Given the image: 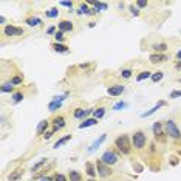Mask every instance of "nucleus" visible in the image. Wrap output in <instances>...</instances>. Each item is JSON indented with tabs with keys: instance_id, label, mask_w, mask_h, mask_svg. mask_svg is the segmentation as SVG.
Segmentation results:
<instances>
[{
	"instance_id": "1",
	"label": "nucleus",
	"mask_w": 181,
	"mask_h": 181,
	"mask_svg": "<svg viewBox=\"0 0 181 181\" xmlns=\"http://www.w3.org/2000/svg\"><path fill=\"white\" fill-rule=\"evenodd\" d=\"M115 144H116V147L122 152V153H130V144H129V138L125 136V135H121V136H118L116 138V141H115Z\"/></svg>"
},
{
	"instance_id": "2",
	"label": "nucleus",
	"mask_w": 181,
	"mask_h": 181,
	"mask_svg": "<svg viewBox=\"0 0 181 181\" xmlns=\"http://www.w3.org/2000/svg\"><path fill=\"white\" fill-rule=\"evenodd\" d=\"M132 141H133V147H136V149H143L144 146H146V135H144V132H136L133 135V138H132Z\"/></svg>"
},
{
	"instance_id": "3",
	"label": "nucleus",
	"mask_w": 181,
	"mask_h": 181,
	"mask_svg": "<svg viewBox=\"0 0 181 181\" xmlns=\"http://www.w3.org/2000/svg\"><path fill=\"white\" fill-rule=\"evenodd\" d=\"M166 133L173 139L179 138V130H178V127H176V124L173 121H167L166 122Z\"/></svg>"
},
{
	"instance_id": "4",
	"label": "nucleus",
	"mask_w": 181,
	"mask_h": 181,
	"mask_svg": "<svg viewBox=\"0 0 181 181\" xmlns=\"http://www.w3.org/2000/svg\"><path fill=\"white\" fill-rule=\"evenodd\" d=\"M101 161L104 163V164H107V166H110V164H115L116 161H118V156L113 153V152H110V150H107L104 155H102V158H101Z\"/></svg>"
},
{
	"instance_id": "5",
	"label": "nucleus",
	"mask_w": 181,
	"mask_h": 181,
	"mask_svg": "<svg viewBox=\"0 0 181 181\" xmlns=\"http://www.w3.org/2000/svg\"><path fill=\"white\" fill-rule=\"evenodd\" d=\"M96 170H98L99 176H102V178H105V176H108V175L111 173L110 167H108L107 164H104L101 160H99V161H96Z\"/></svg>"
},
{
	"instance_id": "6",
	"label": "nucleus",
	"mask_w": 181,
	"mask_h": 181,
	"mask_svg": "<svg viewBox=\"0 0 181 181\" xmlns=\"http://www.w3.org/2000/svg\"><path fill=\"white\" fill-rule=\"evenodd\" d=\"M3 33L6 34V36H22V34H24V30H22V28H17V27H5V30H3Z\"/></svg>"
},
{
	"instance_id": "7",
	"label": "nucleus",
	"mask_w": 181,
	"mask_h": 181,
	"mask_svg": "<svg viewBox=\"0 0 181 181\" xmlns=\"http://www.w3.org/2000/svg\"><path fill=\"white\" fill-rule=\"evenodd\" d=\"M105 138H107V135H105V133H102L101 136H99V139H96V141H95L92 146L88 147V153H93V152H95V150H96V149H98V147H99V146H101L104 141H105Z\"/></svg>"
},
{
	"instance_id": "8",
	"label": "nucleus",
	"mask_w": 181,
	"mask_h": 181,
	"mask_svg": "<svg viewBox=\"0 0 181 181\" xmlns=\"http://www.w3.org/2000/svg\"><path fill=\"white\" fill-rule=\"evenodd\" d=\"M59 31L62 33H68V31H73V24L68 20H62L59 24Z\"/></svg>"
},
{
	"instance_id": "9",
	"label": "nucleus",
	"mask_w": 181,
	"mask_h": 181,
	"mask_svg": "<svg viewBox=\"0 0 181 181\" xmlns=\"http://www.w3.org/2000/svg\"><path fill=\"white\" fill-rule=\"evenodd\" d=\"M65 127V119L62 116H57L53 119V132H57L59 129H63Z\"/></svg>"
},
{
	"instance_id": "10",
	"label": "nucleus",
	"mask_w": 181,
	"mask_h": 181,
	"mask_svg": "<svg viewBox=\"0 0 181 181\" xmlns=\"http://www.w3.org/2000/svg\"><path fill=\"white\" fill-rule=\"evenodd\" d=\"M124 92V85H113L108 88V95L110 96H119Z\"/></svg>"
},
{
	"instance_id": "11",
	"label": "nucleus",
	"mask_w": 181,
	"mask_h": 181,
	"mask_svg": "<svg viewBox=\"0 0 181 181\" xmlns=\"http://www.w3.org/2000/svg\"><path fill=\"white\" fill-rule=\"evenodd\" d=\"M149 59H150V62H152V63H158V62H164L167 57H166L164 54H158V53H156V54H150V57H149Z\"/></svg>"
},
{
	"instance_id": "12",
	"label": "nucleus",
	"mask_w": 181,
	"mask_h": 181,
	"mask_svg": "<svg viewBox=\"0 0 181 181\" xmlns=\"http://www.w3.org/2000/svg\"><path fill=\"white\" fill-rule=\"evenodd\" d=\"M27 24L30 27H39V25H42V20L39 17H28L27 19Z\"/></svg>"
},
{
	"instance_id": "13",
	"label": "nucleus",
	"mask_w": 181,
	"mask_h": 181,
	"mask_svg": "<svg viewBox=\"0 0 181 181\" xmlns=\"http://www.w3.org/2000/svg\"><path fill=\"white\" fill-rule=\"evenodd\" d=\"M53 50L56 53H67V51H68V47H65V45H62V43H54Z\"/></svg>"
},
{
	"instance_id": "14",
	"label": "nucleus",
	"mask_w": 181,
	"mask_h": 181,
	"mask_svg": "<svg viewBox=\"0 0 181 181\" xmlns=\"http://www.w3.org/2000/svg\"><path fill=\"white\" fill-rule=\"evenodd\" d=\"M98 122V119L92 118V119H85L82 124H79V129H85V127H90V125H95Z\"/></svg>"
},
{
	"instance_id": "15",
	"label": "nucleus",
	"mask_w": 181,
	"mask_h": 181,
	"mask_svg": "<svg viewBox=\"0 0 181 181\" xmlns=\"http://www.w3.org/2000/svg\"><path fill=\"white\" fill-rule=\"evenodd\" d=\"M92 111V110H84V108H78L76 111H74V118H84V116H87L88 113Z\"/></svg>"
},
{
	"instance_id": "16",
	"label": "nucleus",
	"mask_w": 181,
	"mask_h": 181,
	"mask_svg": "<svg viewBox=\"0 0 181 181\" xmlns=\"http://www.w3.org/2000/svg\"><path fill=\"white\" fill-rule=\"evenodd\" d=\"M161 105H164V102H158V104H156V105H155V107H153L152 110H149V111L143 113V118H147V116H150V115H152V113H155V111H156L158 108H160Z\"/></svg>"
},
{
	"instance_id": "17",
	"label": "nucleus",
	"mask_w": 181,
	"mask_h": 181,
	"mask_svg": "<svg viewBox=\"0 0 181 181\" xmlns=\"http://www.w3.org/2000/svg\"><path fill=\"white\" fill-rule=\"evenodd\" d=\"M0 90H2V93H11V92H13V82L3 84L2 87H0Z\"/></svg>"
},
{
	"instance_id": "18",
	"label": "nucleus",
	"mask_w": 181,
	"mask_h": 181,
	"mask_svg": "<svg viewBox=\"0 0 181 181\" xmlns=\"http://www.w3.org/2000/svg\"><path fill=\"white\" fill-rule=\"evenodd\" d=\"M161 122H155L153 124V135H155V136L156 138H160V135H161Z\"/></svg>"
},
{
	"instance_id": "19",
	"label": "nucleus",
	"mask_w": 181,
	"mask_h": 181,
	"mask_svg": "<svg viewBox=\"0 0 181 181\" xmlns=\"http://www.w3.org/2000/svg\"><path fill=\"white\" fill-rule=\"evenodd\" d=\"M70 181H82V176L78 170H73L70 172Z\"/></svg>"
},
{
	"instance_id": "20",
	"label": "nucleus",
	"mask_w": 181,
	"mask_h": 181,
	"mask_svg": "<svg viewBox=\"0 0 181 181\" xmlns=\"http://www.w3.org/2000/svg\"><path fill=\"white\" fill-rule=\"evenodd\" d=\"M105 115V108H96L95 111H93V116H95V119H99V118H102Z\"/></svg>"
},
{
	"instance_id": "21",
	"label": "nucleus",
	"mask_w": 181,
	"mask_h": 181,
	"mask_svg": "<svg viewBox=\"0 0 181 181\" xmlns=\"http://www.w3.org/2000/svg\"><path fill=\"white\" fill-rule=\"evenodd\" d=\"M47 127H48V121H42L37 127V135H42L45 130H47Z\"/></svg>"
},
{
	"instance_id": "22",
	"label": "nucleus",
	"mask_w": 181,
	"mask_h": 181,
	"mask_svg": "<svg viewBox=\"0 0 181 181\" xmlns=\"http://www.w3.org/2000/svg\"><path fill=\"white\" fill-rule=\"evenodd\" d=\"M149 78H152L150 71H143V73H139V74L136 76V81H138V82H141V81H144V79H149Z\"/></svg>"
},
{
	"instance_id": "23",
	"label": "nucleus",
	"mask_w": 181,
	"mask_h": 181,
	"mask_svg": "<svg viewBox=\"0 0 181 181\" xmlns=\"http://www.w3.org/2000/svg\"><path fill=\"white\" fill-rule=\"evenodd\" d=\"M70 138H71V135H67V136H63V138H60V139H59V141H57V143L54 144V147L57 149V147H60V146H63V144H65L67 141H70Z\"/></svg>"
},
{
	"instance_id": "24",
	"label": "nucleus",
	"mask_w": 181,
	"mask_h": 181,
	"mask_svg": "<svg viewBox=\"0 0 181 181\" xmlns=\"http://www.w3.org/2000/svg\"><path fill=\"white\" fill-rule=\"evenodd\" d=\"M153 50H155V51H161V53H163V51L167 50V45H166V43H155V45H153Z\"/></svg>"
},
{
	"instance_id": "25",
	"label": "nucleus",
	"mask_w": 181,
	"mask_h": 181,
	"mask_svg": "<svg viewBox=\"0 0 181 181\" xmlns=\"http://www.w3.org/2000/svg\"><path fill=\"white\" fill-rule=\"evenodd\" d=\"M163 78H164V73H163V71H156L155 74H152V81H153V82H158V81H161Z\"/></svg>"
},
{
	"instance_id": "26",
	"label": "nucleus",
	"mask_w": 181,
	"mask_h": 181,
	"mask_svg": "<svg viewBox=\"0 0 181 181\" xmlns=\"http://www.w3.org/2000/svg\"><path fill=\"white\" fill-rule=\"evenodd\" d=\"M87 173L90 175V176H95L96 175V172H95V167H93V164H90V163H87Z\"/></svg>"
},
{
	"instance_id": "27",
	"label": "nucleus",
	"mask_w": 181,
	"mask_h": 181,
	"mask_svg": "<svg viewBox=\"0 0 181 181\" xmlns=\"http://www.w3.org/2000/svg\"><path fill=\"white\" fill-rule=\"evenodd\" d=\"M60 105H62V102H57V101H53V102H51V104L48 105V110L54 111V110H56V108H59Z\"/></svg>"
},
{
	"instance_id": "28",
	"label": "nucleus",
	"mask_w": 181,
	"mask_h": 181,
	"mask_svg": "<svg viewBox=\"0 0 181 181\" xmlns=\"http://www.w3.org/2000/svg\"><path fill=\"white\" fill-rule=\"evenodd\" d=\"M78 13H79V14H90L92 11L88 9V5H81V8H79Z\"/></svg>"
},
{
	"instance_id": "29",
	"label": "nucleus",
	"mask_w": 181,
	"mask_h": 181,
	"mask_svg": "<svg viewBox=\"0 0 181 181\" xmlns=\"http://www.w3.org/2000/svg\"><path fill=\"white\" fill-rule=\"evenodd\" d=\"M20 175H22V169H17L13 175H9V179H11V181H14V179H17Z\"/></svg>"
},
{
	"instance_id": "30",
	"label": "nucleus",
	"mask_w": 181,
	"mask_h": 181,
	"mask_svg": "<svg viewBox=\"0 0 181 181\" xmlns=\"http://www.w3.org/2000/svg\"><path fill=\"white\" fill-rule=\"evenodd\" d=\"M59 13H57V9L56 8H51V9H48L47 11V17H56Z\"/></svg>"
},
{
	"instance_id": "31",
	"label": "nucleus",
	"mask_w": 181,
	"mask_h": 181,
	"mask_svg": "<svg viewBox=\"0 0 181 181\" xmlns=\"http://www.w3.org/2000/svg\"><path fill=\"white\" fill-rule=\"evenodd\" d=\"M22 99H24V95H22V93H14V96H13L14 102H20Z\"/></svg>"
},
{
	"instance_id": "32",
	"label": "nucleus",
	"mask_w": 181,
	"mask_h": 181,
	"mask_svg": "<svg viewBox=\"0 0 181 181\" xmlns=\"http://www.w3.org/2000/svg\"><path fill=\"white\" fill-rule=\"evenodd\" d=\"M125 107H127L125 102H118V104L113 105V110H121V108H125Z\"/></svg>"
},
{
	"instance_id": "33",
	"label": "nucleus",
	"mask_w": 181,
	"mask_h": 181,
	"mask_svg": "<svg viewBox=\"0 0 181 181\" xmlns=\"http://www.w3.org/2000/svg\"><path fill=\"white\" fill-rule=\"evenodd\" d=\"M121 76L125 78V79H129V78L132 76V70H129V68H127V70H122V71H121Z\"/></svg>"
},
{
	"instance_id": "34",
	"label": "nucleus",
	"mask_w": 181,
	"mask_h": 181,
	"mask_svg": "<svg viewBox=\"0 0 181 181\" xmlns=\"http://www.w3.org/2000/svg\"><path fill=\"white\" fill-rule=\"evenodd\" d=\"M45 163H47V160H45V158H43V160H40V163H37V164H36V166L33 167V172H36L37 169H40V167H42V166H43Z\"/></svg>"
},
{
	"instance_id": "35",
	"label": "nucleus",
	"mask_w": 181,
	"mask_h": 181,
	"mask_svg": "<svg viewBox=\"0 0 181 181\" xmlns=\"http://www.w3.org/2000/svg\"><path fill=\"white\" fill-rule=\"evenodd\" d=\"M93 6H95V9H107V5L105 3H93Z\"/></svg>"
},
{
	"instance_id": "36",
	"label": "nucleus",
	"mask_w": 181,
	"mask_h": 181,
	"mask_svg": "<svg viewBox=\"0 0 181 181\" xmlns=\"http://www.w3.org/2000/svg\"><path fill=\"white\" fill-rule=\"evenodd\" d=\"M56 40H57V42H62V40H63V33H62V31H57V33H56Z\"/></svg>"
},
{
	"instance_id": "37",
	"label": "nucleus",
	"mask_w": 181,
	"mask_h": 181,
	"mask_svg": "<svg viewBox=\"0 0 181 181\" xmlns=\"http://www.w3.org/2000/svg\"><path fill=\"white\" fill-rule=\"evenodd\" d=\"M11 82H13V85H17V84H22V78L16 76V78H13V79H11Z\"/></svg>"
},
{
	"instance_id": "38",
	"label": "nucleus",
	"mask_w": 181,
	"mask_h": 181,
	"mask_svg": "<svg viewBox=\"0 0 181 181\" xmlns=\"http://www.w3.org/2000/svg\"><path fill=\"white\" fill-rule=\"evenodd\" d=\"M54 181H67V179H65V176H63V175L56 173V175H54Z\"/></svg>"
},
{
	"instance_id": "39",
	"label": "nucleus",
	"mask_w": 181,
	"mask_h": 181,
	"mask_svg": "<svg viewBox=\"0 0 181 181\" xmlns=\"http://www.w3.org/2000/svg\"><path fill=\"white\" fill-rule=\"evenodd\" d=\"M178 96H181V90H176V92L170 93V98H178Z\"/></svg>"
},
{
	"instance_id": "40",
	"label": "nucleus",
	"mask_w": 181,
	"mask_h": 181,
	"mask_svg": "<svg viewBox=\"0 0 181 181\" xmlns=\"http://www.w3.org/2000/svg\"><path fill=\"white\" fill-rule=\"evenodd\" d=\"M51 136H53V130H51V132H45V133H43V138H45V139H50Z\"/></svg>"
},
{
	"instance_id": "41",
	"label": "nucleus",
	"mask_w": 181,
	"mask_h": 181,
	"mask_svg": "<svg viewBox=\"0 0 181 181\" xmlns=\"http://www.w3.org/2000/svg\"><path fill=\"white\" fill-rule=\"evenodd\" d=\"M62 6H67V8H73V3L71 2H60Z\"/></svg>"
},
{
	"instance_id": "42",
	"label": "nucleus",
	"mask_w": 181,
	"mask_h": 181,
	"mask_svg": "<svg viewBox=\"0 0 181 181\" xmlns=\"http://www.w3.org/2000/svg\"><path fill=\"white\" fill-rule=\"evenodd\" d=\"M130 11H132V14H133V16H138V14H139V11H138L136 8H135V6H130Z\"/></svg>"
},
{
	"instance_id": "43",
	"label": "nucleus",
	"mask_w": 181,
	"mask_h": 181,
	"mask_svg": "<svg viewBox=\"0 0 181 181\" xmlns=\"http://www.w3.org/2000/svg\"><path fill=\"white\" fill-rule=\"evenodd\" d=\"M139 8H144V6H147V2H144V0H139V2L136 3Z\"/></svg>"
},
{
	"instance_id": "44",
	"label": "nucleus",
	"mask_w": 181,
	"mask_h": 181,
	"mask_svg": "<svg viewBox=\"0 0 181 181\" xmlns=\"http://www.w3.org/2000/svg\"><path fill=\"white\" fill-rule=\"evenodd\" d=\"M40 181H54V178H50V176H45V178H42Z\"/></svg>"
},
{
	"instance_id": "45",
	"label": "nucleus",
	"mask_w": 181,
	"mask_h": 181,
	"mask_svg": "<svg viewBox=\"0 0 181 181\" xmlns=\"http://www.w3.org/2000/svg\"><path fill=\"white\" fill-rule=\"evenodd\" d=\"M54 33V28H48V34H53Z\"/></svg>"
},
{
	"instance_id": "46",
	"label": "nucleus",
	"mask_w": 181,
	"mask_h": 181,
	"mask_svg": "<svg viewBox=\"0 0 181 181\" xmlns=\"http://www.w3.org/2000/svg\"><path fill=\"white\" fill-rule=\"evenodd\" d=\"M176 57H178V59H179V60H181V50H179V51H178V53H176Z\"/></svg>"
},
{
	"instance_id": "47",
	"label": "nucleus",
	"mask_w": 181,
	"mask_h": 181,
	"mask_svg": "<svg viewBox=\"0 0 181 181\" xmlns=\"http://www.w3.org/2000/svg\"><path fill=\"white\" fill-rule=\"evenodd\" d=\"M88 181H95V179H88Z\"/></svg>"
},
{
	"instance_id": "48",
	"label": "nucleus",
	"mask_w": 181,
	"mask_h": 181,
	"mask_svg": "<svg viewBox=\"0 0 181 181\" xmlns=\"http://www.w3.org/2000/svg\"><path fill=\"white\" fill-rule=\"evenodd\" d=\"M179 82H181V78H179Z\"/></svg>"
}]
</instances>
